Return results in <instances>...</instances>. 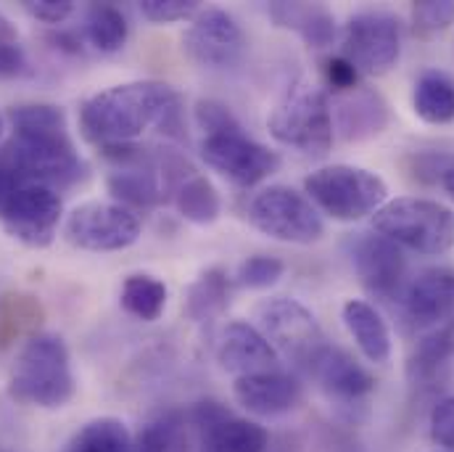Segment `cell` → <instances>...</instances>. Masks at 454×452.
Instances as JSON below:
<instances>
[{"label": "cell", "instance_id": "6da1fadb", "mask_svg": "<svg viewBox=\"0 0 454 452\" xmlns=\"http://www.w3.org/2000/svg\"><path fill=\"white\" fill-rule=\"evenodd\" d=\"M151 127L161 135H183V99L156 80H137L93 93L80 107V130L101 151L135 146Z\"/></svg>", "mask_w": 454, "mask_h": 452}, {"label": "cell", "instance_id": "7a4b0ae2", "mask_svg": "<svg viewBox=\"0 0 454 452\" xmlns=\"http://www.w3.org/2000/svg\"><path fill=\"white\" fill-rule=\"evenodd\" d=\"M11 138L0 148V164L21 183L69 188L85 178V162L67 127V114L53 104H21L8 112Z\"/></svg>", "mask_w": 454, "mask_h": 452}, {"label": "cell", "instance_id": "3957f363", "mask_svg": "<svg viewBox=\"0 0 454 452\" xmlns=\"http://www.w3.org/2000/svg\"><path fill=\"white\" fill-rule=\"evenodd\" d=\"M74 392L77 381L67 341L56 334H32L11 368V400L40 410H61L72 402Z\"/></svg>", "mask_w": 454, "mask_h": 452}, {"label": "cell", "instance_id": "277c9868", "mask_svg": "<svg viewBox=\"0 0 454 452\" xmlns=\"http://www.w3.org/2000/svg\"><path fill=\"white\" fill-rule=\"evenodd\" d=\"M267 127L278 143L315 159L325 156L336 138L331 99L309 80H296L283 93L267 116Z\"/></svg>", "mask_w": 454, "mask_h": 452}, {"label": "cell", "instance_id": "5b68a950", "mask_svg": "<svg viewBox=\"0 0 454 452\" xmlns=\"http://www.w3.org/2000/svg\"><path fill=\"white\" fill-rule=\"evenodd\" d=\"M372 230L399 249L439 257L454 249V210L423 196H399L372 215Z\"/></svg>", "mask_w": 454, "mask_h": 452}, {"label": "cell", "instance_id": "8992f818", "mask_svg": "<svg viewBox=\"0 0 454 452\" xmlns=\"http://www.w3.org/2000/svg\"><path fill=\"white\" fill-rule=\"evenodd\" d=\"M307 199L336 223H359L388 202V183L364 167L328 164L307 175Z\"/></svg>", "mask_w": 454, "mask_h": 452}, {"label": "cell", "instance_id": "52a82bcc", "mask_svg": "<svg viewBox=\"0 0 454 452\" xmlns=\"http://www.w3.org/2000/svg\"><path fill=\"white\" fill-rule=\"evenodd\" d=\"M254 321L262 337L278 352V357H286L299 368L309 370L317 354L328 346L317 318L299 299H264L262 305H256Z\"/></svg>", "mask_w": 454, "mask_h": 452}, {"label": "cell", "instance_id": "ba28073f", "mask_svg": "<svg viewBox=\"0 0 454 452\" xmlns=\"http://www.w3.org/2000/svg\"><path fill=\"white\" fill-rule=\"evenodd\" d=\"M248 223L272 241L309 246L325 235L317 207L288 186H267L248 204Z\"/></svg>", "mask_w": 454, "mask_h": 452}, {"label": "cell", "instance_id": "9c48e42d", "mask_svg": "<svg viewBox=\"0 0 454 452\" xmlns=\"http://www.w3.org/2000/svg\"><path fill=\"white\" fill-rule=\"evenodd\" d=\"M340 56L364 77L388 75L402 56V24L388 11H359L340 32Z\"/></svg>", "mask_w": 454, "mask_h": 452}, {"label": "cell", "instance_id": "30bf717a", "mask_svg": "<svg viewBox=\"0 0 454 452\" xmlns=\"http://www.w3.org/2000/svg\"><path fill=\"white\" fill-rule=\"evenodd\" d=\"M64 220V202L56 188L43 183H19L0 199V226L24 246L45 249L53 243Z\"/></svg>", "mask_w": 454, "mask_h": 452}, {"label": "cell", "instance_id": "8fae6325", "mask_svg": "<svg viewBox=\"0 0 454 452\" xmlns=\"http://www.w3.org/2000/svg\"><path fill=\"white\" fill-rule=\"evenodd\" d=\"M201 159L225 180L251 188L280 170V154L248 138L243 127L201 138Z\"/></svg>", "mask_w": 454, "mask_h": 452}, {"label": "cell", "instance_id": "7c38bea8", "mask_svg": "<svg viewBox=\"0 0 454 452\" xmlns=\"http://www.w3.org/2000/svg\"><path fill=\"white\" fill-rule=\"evenodd\" d=\"M143 233L137 215L116 202H85L64 223V238L82 251H121Z\"/></svg>", "mask_w": 454, "mask_h": 452}, {"label": "cell", "instance_id": "4fadbf2b", "mask_svg": "<svg viewBox=\"0 0 454 452\" xmlns=\"http://www.w3.org/2000/svg\"><path fill=\"white\" fill-rule=\"evenodd\" d=\"M183 48L199 67L227 72L243 61L248 40L232 13L223 8H207L191 19V27L183 35Z\"/></svg>", "mask_w": 454, "mask_h": 452}, {"label": "cell", "instance_id": "5bb4252c", "mask_svg": "<svg viewBox=\"0 0 454 452\" xmlns=\"http://www.w3.org/2000/svg\"><path fill=\"white\" fill-rule=\"evenodd\" d=\"M351 267L367 294L378 299H394L404 291L407 259L404 251L380 233H356L348 241Z\"/></svg>", "mask_w": 454, "mask_h": 452}, {"label": "cell", "instance_id": "9a60e30c", "mask_svg": "<svg viewBox=\"0 0 454 452\" xmlns=\"http://www.w3.org/2000/svg\"><path fill=\"white\" fill-rule=\"evenodd\" d=\"M402 310L412 326L434 329L447 323L454 310V267L436 265L420 270L402 291Z\"/></svg>", "mask_w": 454, "mask_h": 452}, {"label": "cell", "instance_id": "2e32d148", "mask_svg": "<svg viewBox=\"0 0 454 452\" xmlns=\"http://www.w3.org/2000/svg\"><path fill=\"white\" fill-rule=\"evenodd\" d=\"M217 362L235 378L280 370V357L254 323L232 321L217 339Z\"/></svg>", "mask_w": 454, "mask_h": 452}, {"label": "cell", "instance_id": "e0dca14e", "mask_svg": "<svg viewBox=\"0 0 454 452\" xmlns=\"http://www.w3.org/2000/svg\"><path fill=\"white\" fill-rule=\"evenodd\" d=\"M232 397L251 416L275 418V416L291 413L301 402V384L294 373H286L280 368L270 373L235 378Z\"/></svg>", "mask_w": 454, "mask_h": 452}, {"label": "cell", "instance_id": "ac0fdd59", "mask_svg": "<svg viewBox=\"0 0 454 452\" xmlns=\"http://www.w3.org/2000/svg\"><path fill=\"white\" fill-rule=\"evenodd\" d=\"M309 373L315 376V381L331 400L343 402V405L362 402L364 397L375 392V376L340 346L328 344L312 362Z\"/></svg>", "mask_w": 454, "mask_h": 452}, {"label": "cell", "instance_id": "d6986e66", "mask_svg": "<svg viewBox=\"0 0 454 452\" xmlns=\"http://www.w3.org/2000/svg\"><path fill=\"white\" fill-rule=\"evenodd\" d=\"M331 112H333V130L348 143H359L380 135L391 119L386 99L364 85L336 96Z\"/></svg>", "mask_w": 454, "mask_h": 452}, {"label": "cell", "instance_id": "ffe728a7", "mask_svg": "<svg viewBox=\"0 0 454 452\" xmlns=\"http://www.w3.org/2000/svg\"><path fill=\"white\" fill-rule=\"evenodd\" d=\"M270 19L278 27L296 32L309 48H331L339 37L336 16L323 3H286V0H280V3L270 5Z\"/></svg>", "mask_w": 454, "mask_h": 452}, {"label": "cell", "instance_id": "44dd1931", "mask_svg": "<svg viewBox=\"0 0 454 452\" xmlns=\"http://www.w3.org/2000/svg\"><path fill=\"white\" fill-rule=\"evenodd\" d=\"M340 318H343V326L346 331L351 334L354 344L359 346V352L375 362V365H383L391 360V331H388V323L383 321V315L364 299H346L343 307H340Z\"/></svg>", "mask_w": 454, "mask_h": 452}, {"label": "cell", "instance_id": "7402d4cb", "mask_svg": "<svg viewBox=\"0 0 454 452\" xmlns=\"http://www.w3.org/2000/svg\"><path fill=\"white\" fill-rule=\"evenodd\" d=\"M454 360V321L434 326L423 339L418 341L410 362L407 376L412 384H434Z\"/></svg>", "mask_w": 454, "mask_h": 452}, {"label": "cell", "instance_id": "603a6c76", "mask_svg": "<svg viewBox=\"0 0 454 452\" xmlns=\"http://www.w3.org/2000/svg\"><path fill=\"white\" fill-rule=\"evenodd\" d=\"M270 445V434L264 426L225 416L207 432H201L199 452H264Z\"/></svg>", "mask_w": 454, "mask_h": 452}, {"label": "cell", "instance_id": "cb8c5ba5", "mask_svg": "<svg viewBox=\"0 0 454 452\" xmlns=\"http://www.w3.org/2000/svg\"><path fill=\"white\" fill-rule=\"evenodd\" d=\"M172 204L193 226H212L223 215V199L217 188L196 170L172 188Z\"/></svg>", "mask_w": 454, "mask_h": 452}, {"label": "cell", "instance_id": "d4e9b609", "mask_svg": "<svg viewBox=\"0 0 454 452\" xmlns=\"http://www.w3.org/2000/svg\"><path fill=\"white\" fill-rule=\"evenodd\" d=\"M412 109L426 124L454 122V80L447 72L426 69L412 88Z\"/></svg>", "mask_w": 454, "mask_h": 452}, {"label": "cell", "instance_id": "484cf974", "mask_svg": "<svg viewBox=\"0 0 454 452\" xmlns=\"http://www.w3.org/2000/svg\"><path fill=\"white\" fill-rule=\"evenodd\" d=\"M167 283L156 275L148 273H135L127 275L121 283V294H119V305L127 315L143 321V323H153L161 318L164 307H167Z\"/></svg>", "mask_w": 454, "mask_h": 452}, {"label": "cell", "instance_id": "4316f807", "mask_svg": "<svg viewBox=\"0 0 454 452\" xmlns=\"http://www.w3.org/2000/svg\"><path fill=\"white\" fill-rule=\"evenodd\" d=\"M227 302H230V281H227V273L220 270V267H212V270L201 273L199 281L188 289L185 315L193 323H204V321H212L220 313H225Z\"/></svg>", "mask_w": 454, "mask_h": 452}, {"label": "cell", "instance_id": "83f0119b", "mask_svg": "<svg viewBox=\"0 0 454 452\" xmlns=\"http://www.w3.org/2000/svg\"><path fill=\"white\" fill-rule=\"evenodd\" d=\"M85 40L101 51V53H116L124 48L129 37V21L127 16L112 5V3H93L85 13Z\"/></svg>", "mask_w": 454, "mask_h": 452}, {"label": "cell", "instance_id": "f1b7e54d", "mask_svg": "<svg viewBox=\"0 0 454 452\" xmlns=\"http://www.w3.org/2000/svg\"><path fill=\"white\" fill-rule=\"evenodd\" d=\"M69 452H135V445L124 421L96 418L74 434Z\"/></svg>", "mask_w": 454, "mask_h": 452}, {"label": "cell", "instance_id": "f546056e", "mask_svg": "<svg viewBox=\"0 0 454 452\" xmlns=\"http://www.w3.org/2000/svg\"><path fill=\"white\" fill-rule=\"evenodd\" d=\"M188 418L180 413H161L143 426L137 450L140 452H188Z\"/></svg>", "mask_w": 454, "mask_h": 452}, {"label": "cell", "instance_id": "4dcf8cb0", "mask_svg": "<svg viewBox=\"0 0 454 452\" xmlns=\"http://www.w3.org/2000/svg\"><path fill=\"white\" fill-rule=\"evenodd\" d=\"M286 273V265L283 259L278 257H267V254H256V257H248L238 265V273H235V281L243 286V289H270L275 286Z\"/></svg>", "mask_w": 454, "mask_h": 452}, {"label": "cell", "instance_id": "1f68e13d", "mask_svg": "<svg viewBox=\"0 0 454 452\" xmlns=\"http://www.w3.org/2000/svg\"><path fill=\"white\" fill-rule=\"evenodd\" d=\"M404 167L415 183L423 186H442L447 172L454 167V154L444 151H418L404 159Z\"/></svg>", "mask_w": 454, "mask_h": 452}, {"label": "cell", "instance_id": "d6a6232c", "mask_svg": "<svg viewBox=\"0 0 454 452\" xmlns=\"http://www.w3.org/2000/svg\"><path fill=\"white\" fill-rule=\"evenodd\" d=\"M412 24L420 35H436L454 24V0H423L412 5Z\"/></svg>", "mask_w": 454, "mask_h": 452}, {"label": "cell", "instance_id": "836d02e7", "mask_svg": "<svg viewBox=\"0 0 454 452\" xmlns=\"http://www.w3.org/2000/svg\"><path fill=\"white\" fill-rule=\"evenodd\" d=\"M196 0H143L140 13L153 21V24H172V21H185L199 13Z\"/></svg>", "mask_w": 454, "mask_h": 452}, {"label": "cell", "instance_id": "e575fe53", "mask_svg": "<svg viewBox=\"0 0 454 452\" xmlns=\"http://www.w3.org/2000/svg\"><path fill=\"white\" fill-rule=\"evenodd\" d=\"M196 124L204 135H215V132H227V130H238L240 122L235 119V114L227 109L223 101L215 99H201L196 104Z\"/></svg>", "mask_w": 454, "mask_h": 452}, {"label": "cell", "instance_id": "d590c367", "mask_svg": "<svg viewBox=\"0 0 454 452\" xmlns=\"http://www.w3.org/2000/svg\"><path fill=\"white\" fill-rule=\"evenodd\" d=\"M431 440L444 448V450L454 452V397H444L434 410H431Z\"/></svg>", "mask_w": 454, "mask_h": 452}, {"label": "cell", "instance_id": "8d00e7d4", "mask_svg": "<svg viewBox=\"0 0 454 452\" xmlns=\"http://www.w3.org/2000/svg\"><path fill=\"white\" fill-rule=\"evenodd\" d=\"M323 75H325V85H328L336 96L359 88V72H356L340 53L323 61Z\"/></svg>", "mask_w": 454, "mask_h": 452}, {"label": "cell", "instance_id": "74e56055", "mask_svg": "<svg viewBox=\"0 0 454 452\" xmlns=\"http://www.w3.org/2000/svg\"><path fill=\"white\" fill-rule=\"evenodd\" d=\"M21 8L32 19H37L43 24H51V27L64 24L74 13V3L72 0H24Z\"/></svg>", "mask_w": 454, "mask_h": 452}, {"label": "cell", "instance_id": "f35d334b", "mask_svg": "<svg viewBox=\"0 0 454 452\" xmlns=\"http://www.w3.org/2000/svg\"><path fill=\"white\" fill-rule=\"evenodd\" d=\"M32 75L29 59L19 43H0V80H19Z\"/></svg>", "mask_w": 454, "mask_h": 452}, {"label": "cell", "instance_id": "ab89813d", "mask_svg": "<svg viewBox=\"0 0 454 452\" xmlns=\"http://www.w3.org/2000/svg\"><path fill=\"white\" fill-rule=\"evenodd\" d=\"M51 43H56V48L67 51V53H82V40L72 32H56L51 35Z\"/></svg>", "mask_w": 454, "mask_h": 452}, {"label": "cell", "instance_id": "60d3db41", "mask_svg": "<svg viewBox=\"0 0 454 452\" xmlns=\"http://www.w3.org/2000/svg\"><path fill=\"white\" fill-rule=\"evenodd\" d=\"M0 43H16V27L0 13Z\"/></svg>", "mask_w": 454, "mask_h": 452}, {"label": "cell", "instance_id": "b9f144b4", "mask_svg": "<svg viewBox=\"0 0 454 452\" xmlns=\"http://www.w3.org/2000/svg\"><path fill=\"white\" fill-rule=\"evenodd\" d=\"M442 188L452 196V202H454V167L447 172V178H444V183H442Z\"/></svg>", "mask_w": 454, "mask_h": 452}, {"label": "cell", "instance_id": "7bdbcfd3", "mask_svg": "<svg viewBox=\"0 0 454 452\" xmlns=\"http://www.w3.org/2000/svg\"><path fill=\"white\" fill-rule=\"evenodd\" d=\"M3 132H5V116L0 114V140H3Z\"/></svg>", "mask_w": 454, "mask_h": 452}, {"label": "cell", "instance_id": "ee69618b", "mask_svg": "<svg viewBox=\"0 0 454 452\" xmlns=\"http://www.w3.org/2000/svg\"><path fill=\"white\" fill-rule=\"evenodd\" d=\"M439 452H450V450H439Z\"/></svg>", "mask_w": 454, "mask_h": 452}, {"label": "cell", "instance_id": "f6af8a7d", "mask_svg": "<svg viewBox=\"0 0 454 452\" xmlns=\"http://www.w3.org/2000/svg\"><path fill=\"white\" fill-rule=\"evenodd\" d=\"M135 452H140V450H135Z\"/></svg>", "mask_w": 454, "mask_h": 452}]
</instances>
